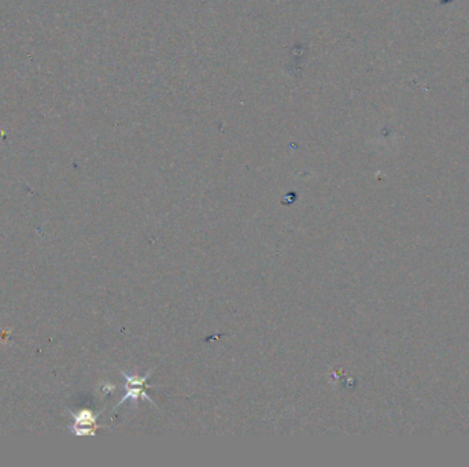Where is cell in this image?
I'll use <instances>...</instances> for the list:
<instances>
[{"mask_svg": "<svg viewBox=\"0 0 469 467\" xmlns=\"http://www.w3.org/2000/svg\"><path fill=\"white\" fill-rule=\"evenodd\" d=\"M151 373H153V369L149 372L147 374H144L143 377H140V375H137V374H128L125 373V372H122L121 370V374H122V377H124V379H125V385H124V388H125V395L121 397V400L117 403V406H115V408H118L121 404H124L125 401H128V400H132V401H137V400H146V401H149V403H151L153 406H155V407H158L157 404H155V401L147 395V388H154V386H157V385H150V384H147V379H149V377L151 375Z\"/></svg>", "mask_w": 469, "mask_h": 467, "instance_id": "1", "label": "cell"}, {"mask_svg": "<svg viewBox=\"0 0 469 467\" xmlns=\"http://www.w3.org/2000/svg\"><path fill=\"white\" fill-rule=\"evenodd\" d=\"M75 419L73 425L69 426L70 432L76 436H95L99 425L96 424L97 415H95L90 410H82L79 413H72Z\"/></svg>", "mask_w": 469, "mask_h": 467, "instance_id": "2", "label": "cell"}]
</instances>
